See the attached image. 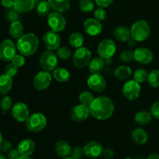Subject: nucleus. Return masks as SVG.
<instances>
[{"label": "nucleus", "instance_id": "nucleus-1", "mask_svg": "<svg viewBox=\"0 0 159 159\" xmlns=\"http://www.w3.org/2000/svg\"><path fill=\"white\" fill-rule=\"evenodd\" d=\"M89 108L91 116L99 120H105L111 117L115 107L111 99L101 96L95 98Z\"/></svg>", "mask_w": 159, "mask_h": 159}, {"label": "nucleus", "instance_id": "nucleus-2", "mask_svg": "<svg viewBox=\"0 0 159 159\" xmlns=\"http://www.w3.org/2000/svg\"><path fill=\"white\" fill-rule=\"evenodd\" d=\"M39 46L38 37L32 33L25 34L18 39L16 48L23 56H31L37 52Z\"/></svg>", "mask_w": 159, "mask_h": 159}, {"label": "nucleus", "instance_id": "nucleus-3", "mask_svg": "<svg viewBox=\"0 0 159 159\" xmlns=\"http://www.w3.org/2000/svg\"><path fill=\"white\" fill-rule=\"evenodd\" d=\"M130 34H131V37L138 42L144 41L150 36V26L145 20H138L132 25L130 28Z\"/></svg>", "mask_w": 159, "mask_h": 159}, {"label": "nucleus", "instance_id": "nucleus-4", "mask_svg": "<svg viewBox=\"0 0 159 159\" xmlns=\"http://www.w3.org/2000/svg\"><path fill=\"white\" fill-rule=\"evenodd\" d=\"M47 118L43 113H34L30 115L28 119L25 122L26 128L30 132L37 133L46 127L47 126Z\"/></svg>", "mask_w": 159, "mask_h": 159}, {"label": "nucleus", "instance_id": "nucleus-5", "mask_svg": "<svg viewBox=\"0 0 159 159\" xmlns=\"http://www.w3.org/2000/svg\"><path fill=\"white\" fill-rule=\"evenodd\" d=\"M92 60V53L85 47L77 48L72 55V61L75 67L77 68H84L88 66Z\"/></svg>", "mask_w": 159, "mask_h": 159}, {"label": "nucleus", "instance_id": "nucleus-6", "mask_svg": "<svg viewBox=\"0 0 159 159\" xmlns=\"http://www.w3.org/2000/svg\"><path fill=\"white\" fill-rule=\"evenodd\" d=\"M39 62L42 69L50 72L53 71L57 68L58 60H57V56L52 51L47 50L41 54Z\"/></svg>", "mask_w": 159, "mask_h": 159}, {"label": "nucleus", "instance_id": "nucleus-7", "mask_svg": "<svg viewBox=\"0 0 159 159\" xmlns=\"http://www.w3.org/2000/svg\"><path fill=\"white\" fill-rule=\"evenodd\" d=\"M116 51V44L111 39L102 40L99 43L97 48V52L99 57L107 60L113 57Z\"/></svg>", "mask_w": 159, "mask_h": 159}, {"label": "nucleus", "instance_id": "nucleus-8", "mask_svg": "<svg viewBox=\"0 0 159 159\" xmlns=\"http://www.w3.org/2000/svg\"><path fill=\"white\" fill-rule=\"evenodd\" d=\"M16 45L9 39L0 43V59L4 61H10L16 54Z\"/></svg>", "mask_w": 159, "mask_h": 159}, {"label": "nucleus", "instance_id": "nucleus-9", "mask_svg": "<svg viewBox=\"0 0 159 159\" xmlns=\"http://www.w3.org/2000/svg\"><path fill=\"white\" fill-rule=\"evenodd\" d=\"M48 24L51 30L58 33L65 30L66 26V20L62 13L54 11L48 15Z\"/></svg>", "mask_w": 159, "mask_h": 159}, {"label": "nucleus", "instance_id": "nucleus-10", "mask_svg": "<svg viewBox=\"0 0 159 159\" xmlns=\"http://www.w3.org/2000/svg\"><path fill=\"white\" fill-rule=\"evenodd\" d=\"M122 92L126 99L130 101L135 100L141 95V85L135 80H129L124 83Z\"/></svg>", "mask_w": 159, "mask_h": 159}, {"label": "nucleus", "instance_id": "nucleus-11", "mask_svg": "<svg viewBox=\"0 0 159 159\" xmlns=\"http://www.w3.org/2000/svg\"><path fill=\"white\" fill-rule=\"evenodd\" d=\"M52 81V76L49 71L43 70L40 71L34 76V88L38 91H43L50 86Z\"/></svg>", "mask_w": 159, "mask_h": 159}, {"label": "nucleus", "instance_id": "nucleus-12", "mask_svg": "<svg viewBox=\"0 0 159 159\" xmlns=\"http://www.w3.org/2000/svg\"><path fill=\"white\" fill-rule=\"evenodd\" d=\"M87 85L92 91L101 93L107 88V81L100 74H91L87 79Z\"/></svg>", "mask_w": 159, "mask_h": 159}, {"label": "nucleus", "instance_id": "nucleus-13", "mask_svg": "<svg viewBox=\"0 0 159 159\" xmlns=\"http://www.w3.org/2000/svg\"><path fill=\"white\" fill-rule=\"evenodd\" d=\"M12 115L14 119L18 122H26L30 116L29 107L23 102H16L12 107Z\"/></svg>", "mask_w": 159, "mask_h": 159}, {"label": "nucleus", "instance_id": "nucleus-14", "mask_svg": "<svg viewBox=\"0 0 159 159\" xmlns=\"http://www.w3.org/2000/svg\"><path fill=\"white\" fill-rule=\"evenodd\" d=\"M90 115L89 108L83 104H78L75 106L70 112V118L75 122H83L86 120Z\"/></svg>", "mask_w": 159, "mask_h": 159}, {"label": "nucleus", "instance_id": "nucleus-15", "mask_svg": "<svg viewBox=\"0 0 159 159\" xmlns=\"http://www.w3.org/2000/svg\"><path fill=\"white\" fill-rule=\"evenodd\" d=\"M43 44L47 50L49 51H56L61 47V37L57 32L53 30L48 31L43 35Z\"/></svg>", "mask_w": 159, "mask_h": 159}, {"label": "nucleus", "instance_id": "nucleus-16", "mask_svg": "<svg viewBox=\"0 0 159 159\" xmlns=\"http://www.w3.org/2000/svg\"><path fill=\"white\" fill-rule=\"evenodd\" d=\"M83 29L88 35L96 37L101 34L102 30V25L100 21L95 18H89L84 21Z\"/></svg>", "mask_w": 159, "mask_h": 159}, {"label": "nucleus", "instance_id": "nucleus-17", "mask_svg": "<svg viewBox=\"0 0 159 159\" xmlns=\"http://www.w3.org/2000/svg\"><path fill=\"white\" fill-rule=\"evenodd\" d=\"M153 53L147 48H138L134 51V60L141 65H148L153 60Z\"/></svg>", "mask_w": 159, "mask_h": 159}, {"label": "nucleus", "instance_id": "nucleus-18", "mask_svg": "<svg viewBox=\"0 0 159 159\" xmlns=\"http://www.w3.org/2000/svg\"><path fill=\"white\" fill-rule=\"evenodd\" d=\"M102 146L97 141H89L83 147L84 155L89 158H97L102 155Z\"/></svg>", "mask_w": 159, "mask_h": 159}, {"label": "nucleus", "instance_id": "nucleus-19", "mask_svg": "<svg viewBox=\"0 0 159 159\" xmlns=\"http://www.w3.org/2000/svg\"><path fill=\"white\" fill-rule=\"evenodd\" d=\"M35 143L31 139H24L20 142L18 144V151L20 155L24 156H30L35 150Z\"/></svg>", "mask_w": 159, "mask_h": 159}, {"label": "nucleus", "instance_id": "nucleus-20", "mask_svg": "<svg viewBox=\"0 0 159 159\" xmlns=\"http://www.w3.org/2000/svg\"><path fill=\"white\" fill-rule=\"evenodd\" d=\"M35 7V0H14L13 8L20 13L28 12Z\"/></svg>", "mask_w": 159, "mask_h": 159}, {"label": "nucleus", "instance_id": "nucleus-21", "mask_svg": "<svg viewBox=\"0 0 159 159\" xmlns=\"http://www.w3.org/2000/svg\"><path fill=\"white\" fill-rule=\"evenodd\" d=\"M72 148L71 145L65 141H58L54 146V151L56 154L60 158H64L71 155Z\"/></svg>", "mask_w": 159, "mask_h": 159}, {"label": "nucleus", "instance_id": "nucleus-22", "mask_svg": "<svg viewBox=\"0 0 159 159\" xmlns=\"http://www.w3.org/2000/svg\"><path fill=\"white\" fill-rule=\"evenodd\" d=\"M131 138L135 144L143 145L148 141V134L144 129L138 127L135 128L131 133Z\"/></svg>", "mask_w": 159, "mask_h": 159}, {"label": "nucleus", "instance_id": "nucleus-23", "mask_svg": "<svg viewBox=\"0 0 159 159\" xmlns=\"http://www.w3.org/2000/svg\"><path fill=\"white\" fill-rule=\"evenodd\" d=\"M113 36L118 41L127 42L131 37L130 30L126 26H119L113 30Z\"/></svg>", "mask_w": 159, "mask_h": 159}, {"label": "nucleus", "instance_id": "nucleus-24", "mask_svg": "<svg viewBox=\"0 0 159 159\" xmlns=\"http://www.w3.org/2000/svg\"><path fill=\"white\" fill-rule=\"evenodd\" d=\"M51 9L61 13L67 12L70 8V0H48Z\"/></svg>", "mask_w": 159, "mask_h": 159}, {"label": "nucleus", "instance_id": "nucleus-25", "mask_svg": "<svg viewBox=\"0 0 159 159\" xmlns=\"http://www.w3.org/2000/svg\"><path fill=\"white\" fill-rule=\"evenodd\" d=\"M104 59L101 57H94L89 64V70L91 74H100L104 68Z\"/></svg>", "mask_w": 159, "mask_h": 159}, {"label": "nucleus", "instance_id": "nucleus-26", "mask_svg": "<svg viewBox=\"0 0 159 159\" xmlns=\"http://www.w3.org/2000/svg\"><path fill=\"white\" fill-rule=\"evenodd\" d=\"M12 78L6 74L0 75V94L6 95L12 88Z\"/></svg>", "mask_w": 159, "mask_h": 159}, {"label": "nucleus", "instance_id": "nucleus-27", "mask_svg": "<svg viewBox=\"0 0 159 159\" xmlns=\"http://www.w3.org/2000/svg\"><path fill=\"white\" fill-rule=\"evenodd\" d=\"M152 117L153 116H152L151 112L147 111V110H141L135 113L134 120L139 125L145 126L152 121Z\"/></svg>", "mask_w": 159, "mask_h": 159}, {"label": "nucleus", "instance_id": "nucleus-28", "mask_svg": "<svg viewBox=\"0 0 159 159\" xmlns=\"http://www.w3.org/2000/svg\"><path fill=\"white\" fill-rule=\"evenodd\" d=\"M9 34L13 38L19 39L24 34V26L20 20L11 23L9 26Z\"/></svg>", "mask_w": 159, "mask_h": 159}, {"label": "nucleus", "instance_id": "nucleus-29", "mask_svg": "<svg viewBox=\"0 0 159 159\" xmlns=\"http://www.w3.org/2000/svg\"><path fill=\"white\" fill-rule=\"evenodd\" d=\"M53 77L58 82H66L70 79V72L65 68H56L53 71Z\"/></svg>", "mask_w": 159, "mask_h": 159}, {"label": "nucleus", "instance_id": "nucleus-30", "mask_svg": "<svg viewBox=\"0 0 159 159\" xmlns=\"http://www.w3.org/2000/svg\"><path fill=\"white\" fill-rule=\"evenodd\" d=\"M132 70L127 65H120L114 71V76L119 80H126L131 75Z\"/></svg>", "mask_w": 159, "mask_h": 159}, {"label": "nucleus", "instance_id": "nucleus-31", "mask_svg": "<svg viewBox=\"0 0 159 159\" xmlns=\"http://www.w3.org/2000/svg\"><path fill=\"white\" fill-rule=\"evenodd\" d=\"M68 42H69L70 45H71L72 48L77 49V48L82 47V45H83L84 37L81 34H79V33H72V34L69 36Z\"/></svg>", "mask_w": 159, "mask_h": 159}, {"label": "nucleus", "instance_id": "nucleus-32", "mask_svg": "<svg viewBox=\"0 0 159 159\" xmlns=\"http://www.w3.org/2000/svg\"><path fill=\"white\" fill-rule=\"evenodd\" d=\"M51 9V6H50L48 1L43 0V1L40 2L38 3V5H37V13L38 14L39 16H48L51 13V12H50Z\"/></svg>", "mask_w": 159, "mask_h": 159}, {"label": "nucleus", "instance_id": "nucleus-33", "mask_svg": "<svg viewBox=\"0 0 159 159\" xmlns=\"http://www.w3.org/2000/svg\"><path fill=\"white\" fill-rule=\"evenodd\" d=\"M95 99L94 96L91 92L89 91H83L79 94V99L80 103L83 104V105L89 107L90 104L93 102V99Z\"/></svg>", "mask_w": 159, "mask_h": 159}, {"label": "nucleus", "instance_id": "nucleus-34", "mask_svg": "<svg viewBox=\"0 0 159 159\" xmlns=\"http://www.w3.org/2000/svg\"><path fill=\"white\" fill-rule=\"evenodd\" d=\"M148 72L144 68H138L134 73V80L140 84L148 80Z\"/></svg>", "mask_w": 159, "mask_h": 159}, {"label": "nucleus", "instance_id": "nucleus-35", "mask_svg": "<svg viewBox=\"0 0 159 159\" xmlns=\"http://www.w3.org/2000/svg\"><path fill=\"white\" fill-rule=\"evenodd\" d=\"M148 82L149 85L153 88H158L159 87V70H152L148 74Z\"/></svg>", "mask_w": 159, "mask_h": 159}, {"label": "nucleus", "instance_id": "nucleus-36", "mask_svg": "<svg viewBox=\"0 0 159 159\" xmlns=\"http://www.w3.org/2000/svg\"><path fill=\"white\" fill-rule=\"evenodd\" d=\"M79 6L82 12H90L94 9V3L92 0H80Z\"/></svg>", "mask_w": 159, "mask_h": 159}, {"label": "nucleus", "instance_id": "nucleus-37", "mask_svg": "<svg viewBox=\"0 0 159 159\" xmlns=\"http://www.w3.org/2000/svg\"><path fill=\"white\" fill-rule=\"evenodd\" d=\"M12 99H11L9 96H5L2 99L1 102H0V108H1V110L3 113V114H6V113L9 112V110H10L11 107H12Z\"/></svg>", "mask_w": 159, "mask_h": 159}, {"label": "nucleus", "instance_id": "nucleus-38", "mask_svg": "<svg viewBox=\"0 0 159 159\" xmlns=\"http://www.w3.org/2000/svg\"><path fill=\"white\" fill-rule=\"evenodd\" d=\"M71 55L72 54H71V50L67 48L66 46L60 47L57 50V56L62 60H68L71 57Z\"/></svg>", "mask_w": 159, "mask_h": 159}, {"label": "nucleus", "instance_id": "nucleus-39", "mask_svg": "<svg viewBox=\"0 0 159 159\" xmlns=\"http://www.w3.org/2000/svg\"><path fill=\"white\" fill-rule=\"evenodd\" d=\"M20 13L18 11L16 10L14 8H11L9 9V10L6 12V18L9 20V22L12 23V22L18 21L20 20Z\"/></svg>", "mask_w": 159, "mask_h": 159}, {"label": "nucleus", "instance_id": "nucleus-40", "mask_svg": "<svg viewBox=\"0 0 159 159\" xmlns=\"http://www.w3.org/2000/svg\"><path fill=\"white\" fill-rule=\"evenodd\" d=\"M120 59L124 63H130L134 60V51L129 50L123 51L120 55Z\"/></svg>", "mask_w": 159, "mask_h": 159}, {"label": "nucleus", "instance_id": "nucleus-41", "mask_svg": "<svg viewBox=\"0 0 159 159\" xmlns=\"http://www.w3.org/2000/svg\"><path fill=\"white\" fill-rule=\"evenodd\" d=\"M18 67H16L14 64H12V62H11L10 64L6 65V68H5V74L8 75H9L10 77L12 78L13 76H15L17 74V72H18Z\"/></svg>", "mask_w": 159, "mask_h": 159}, {"label": "nucleus", "instance_id": "nucleus-42", "mask_svg": "<svg viewBox=\"0 0 159 159\" xmlns=\"http://www.w3.org/2000/svg\"><path fill=\"white\" fill-rule=\"evenodd\" d=\"M95 19H96L99 21H104L107 18V12L105 11L104 8H98L94 12Z\"/></svg>", "mask_w": 159, "mask_h": 159}, {"label": "nucleus", "instance_id": "nucleus-43", "mask_svg": "<svg viewBox=\"0 0 159 159\" xmlns=\"http://www.w3.org/2000/svg\"><path fill=\"white\" fill-rule=\"evenodd\" d=\"M25 56L23 54H16L13 58L12 59V63L14 64L18 68H21L25 65Z\"/></svg>", "mask_w": 159, "mask_h": 159}, {"label": "nucleus", "instance_id": "nucleus-44", "mask_svg": "<svg viewBox=\"0 0 159 159\" xmlns=\"http://www.w3.org/2000/svg\"><path fill=\"white\" fill-rule=\"evenodd\" d=\"M84 155L83 148L80 147H75L74 148L71 150V158L74 159H82Z\"/></svg>", "mask_w": 159, "mask_h": 159}, {"label": "nucleus", "instance_id": "nucleus-45", "mask_svg": "<svg viewBox=\"0 0 159 159\" xmlns=\"http://www.w3.org/2000/svg\"><path fill=\"white\" fill-rule=\"evenodd\" d=\"M150 112L153 117L159 120V101H157L152 104V106L151 107Z\"/></svg>", "mask_w": 159, "mask_h": 159}, {"label": "nucleus", "instance_id": "nucleus-46", "mask_svg": "<svg viewBox=\"0 0 159 159\" xmlns=\"http://www.w3.org/2000/svg\"><path fill=\"white\" fill-rule=\"evenodd\" d=\"M12 144L10 141L2 140V143L0 144V150L2 152H9L12 149Z\"/></svg>", "mask_w": 159, "mask_h": 159}, {"label": "nucleus", "instance_id": "nucleus-47", "mask_svg": "<svg viewBox=\"0 0 159 159\" xmlns=\"http://www.w3.org/2000/svg\"><path fill=\"white\" fill-rule=\"evenodd\" d=\"M102 156L105 159H111L114 156V152L111 148H105L102 150Z\"/></svg>", "mask_w": 159, "mask_h": 159}, {"label": "nucleus", "instance_id": "nucleus-48", "mask_svg": "<svg viewBox=\"0 0 159 159\" xmlns=\"http://www.w3.org/2000/svg\"><path fill=\"white\" fill-rule=\"evenodd\" d=\"M20 156H21V155H20L18 149H11L8 152L7 159H19Z\"/></svg>", "mask_w": 159, "mask_h": 159}, {"label": "nucleus", "instance_id": "nucleus-49", "mask_svg": "<svg viewBox=\"0 0 159 159\" xmlns=\"http://www.w3.org/2000/svg\"><path fill=\"white\" fill-rule=\"evenodd\" d=\"M95 1H96V5L99 7L107 8L109 7L113 3V0H95Z\"/></svg>", "mask_w": 159, "mask_h": 159}, {"label": "nucleus", "instance_id": "nucleus-50", "mask_svg": "<svg viewBox=\"0 0 159 159\" xmlns=\"http://www.w3.org/2000/svg\"><path fill=\"white\" fill-rule=\"evenodd\" d=\"M1 4L2 5L3 7L6 9H11V8H13L14 0H1Z\"/></svg>", "mask_w": 159, "mask_h": 159}, {"label": "nucleus", "instance_id": "nucleus-51", "mask_svg": "<svg viewBox=\"0 0 159 159\" xmlns=\"http://www.w3.org/2000/svg\"><path fill=\"white\" fill-rule=\"evenodd\" d=\"M137 42L138 41H137L134 38H133L132 37H130V38H129V40L127 41V45H128V47H130V48H133V47H134L135 45H136Z\"/></svg>", "mask_w": 159, "mask_h": 159}, {"label": "nucleus", "instance_id": "nucleus-52", "mask_svg": "<svg viewBox=\"0 0 159 159\" xmlns=\"http://www.w3.org/2000/svg\"><path fill=\"white\" fill-rule=\"evenodd\" d=\"M146 159H159V154L154 153L149 155Z\"/></svg>", "mask_w": 159, "mask_h": 159}, {"label": "nucleus", "instance_id": "nucleus-53", "mask_svg": "<svg viewBox=\"0 0 159 159\" xmlns=\"http://www.w3.org/2000/svg\"><path fill=\"white\" fill-rule=\"evenodd\" d=\"M19 159H33V158H30V156H24V155H21V156L19 158Z\"/></svg>", "mask_w": 159, "mask_h": 159}, {"label": "nucleus", "instance_id": "nucleus-54", "mask_svg": "<svg viewBox=\"0 0 159 159\" xmlns=\"http://www.w3.org/2000/svg\"><path fill=\"white\" fill-rule=\"evenodd\" d=\"M0 159H6V158H5L4 155H3L2 152L1 150H0Z\"/></svg>", "mask_w": 159, "mask_h": 159}, {"label": "nucleus", "instance_id": "nucleus-55", "mask_svg": "<svg viewBox=\"0 0 159 159\" xmlns=\"http://www.w3.org/2000/svg\"><path fill=\"white\" fill-rule=\"evenodd\" d=\"M134 159H146V158H144V157H142V156H138V157H136Z\"/></svg>", "mask_w": 159, "mask_h": 159}, {"label": "nucleus", "instance_id": "nucleus-56", "mask_svg": "<svg viewBox=\"0 0 159 159\" xmlns=\"http://www.w3.org/2000/svg\"><path fill=\"white\" fill-rule=\"evenodd\" d=\"M2 134H1V132H0V144H1L2 143Z\"/></svg>", "mask_w": 159, "mask_h": 159}, {"label": "nucleus", "instance_id": "nucleus-57", "mask_svg": "<svg viewBox=\"0 0 159 159\" xmlns=\"http://www.w3.org/2000/svg\"><path fill=\"white\" fill-rule=\"evenodd\" d=\"M62 159H74V158H72L71 157H66V158H64Z\"/></svg>", "mask_w": 159, "mask_h": 159}, {"label": "nucleus", "instance_id": "nucleus-58", "mask_svg": "<svg viewBox=\"0 0 159 159\" xmlns=\"http://www.w3.org/2000/svg\"><path fill=\"white\" fill-rule=\"evenodd\" d=\"M124 159H133V158H124Z\"/></svg>", "mask_w": 159, "mask_h": 159}, {"label": "nucleus", "instance_id": "nucleus-59", "mask_svg": "<svg viewBox=\"0 0 159 159\" xmlns=\"http://www.w3.org/2000/svg\"><path fill=\"white\" fill-rule=\"evenodd\" d=\"M6 159H7V158H6Z\"/></svg>", "mask_w": 159, "mask_h": 159}]
</instances>
